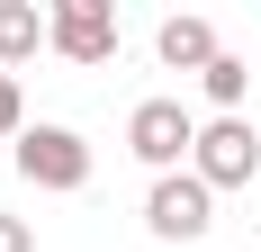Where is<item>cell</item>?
Returning a JSON list of instances; mask_svg holds the SVG:
<instances>
[{
	"mask_svg": "<svg viewBox=\"0 0 261 252\" xmlns=\"http://www.w3.org/2000/svg\"><path fill=\"white\" fill-rule=\"evenodd\" d=\"M45 45H54V9H36V0H0V72L36 63Z\"/></svg>",
	"mask_w": 261,
	"mask_h": 252,
	"instance_id": "cell-6",
	"label": "cell"
},
{
	"mask_svg": "<svg viewBox=\"0 0 261 252\" xmlns=\"http://www.w3.org/2000/svg\"><path fill=\"white\" fill-rule=\"evenodd\" d=\"M189 171L207 180V189H252V180H261V135H252L243 117H207V126H198Z\"/></svg>",
	"mask_w": 261,
	"mask_h": 252,
	"instance_id": "cell-4",
	"label": "cell"
},
{
	"mask_svg": "<svg viewBox=\"0 0 261 252\" xmlns=\"http://www.w3.org/2000/svg\"><path fill=\"white\" fill-rule=\"evenodd\" d=\"M126 153L144 162V171H189V153H198V117H189L180 99H135V117H126Z\"/></svg>",
	"mask_w": 261,
	"mask_h": 252,
	"instance_id": "cell-1",
	"label": "cell"
},
{
	"mask_svg": "<svg viewBox=\"0 0 261 252\" xmlns=\"http://www.w3.org/2000/svg\"><path fill=\"white\" fill-rule=\"evenodd\" d=\"M198 90H207V108H216V117H234V108L252 99V63H243V54H216L207 72H198Z\"/></svg>",
	"mask_w": 261,
	"mask_h": 252,
	"instance_id": "cell-8",
	"label": "cell"
},
{
	"mask_svg": "<svg viewBox=\"0 0 261 252\" xmlns=\"http://www.w3.org/2000/svg\"><path fill=\"white\" fill-rule=\"evenodd\" d=\"M18 180L72 198V189H90V144H81L72 126H27V135H18Z\"/></svg>",
	"mask_w": 261,
	"mask_h": 252,
	"instance_id": "cell-3",
	"label": "cell"
},
{
	"mask_svg": "<svg viewBox=\"0 0 261 252\" xmlns=\"http://www.w3.org/2000/svg\"><path fill=\"white\" fill-rule=\"evenodd\" d=\"M153 54L171 63V72H207L225 45H216V27H207V18H189V9H180V18H162V27H153Z\"/></svg>",
	"mask_w": 261,
	"mask_h": 252,
	"instance_id": "cell-7",
	"label": "cell"
},
{
	"mask_svg": "<svg viewBox=\"0 0 261 252\" xmlns=\"http://www.w3.org/2000/svg\"><path fill=\"white\" fill-rule=\"evenodd\" d=\"M54 54L81 63V72L108 63V54H117V9H108V0H54Z\"/></svg>",
	"mask_w": 261,
	"mask_h": 252,
	"instance_id": "cell-5",
	"label": "cell"
},
{
	"mask_svg": "<svg viewBox=\"0 0 261 252\" xmlns=\"http://www.w3.org/2000/svg\"><path fill=\"white\" fill-rule=\"evenodd\" d=\"M0 252H36V225L27 216H0Z\"/></svg>",
	"mask_w": 261,
	"mask_h": 252,
	"instance_id": "cell-10",
	"label": "cell"
},
{
	"mask_svg": "<svg viewBox=\"0 0 261 252\" xmlns=\"http://www.w3.org/2000/svg\"><path fill=\"white\" fill-rule=\"evenodd\" d=\"M207 225H216V189L198 171H162L153 189H144V234H153V243H198Z\"/></svg>",
	"mask_w": 261,
	"mask_h": 252,
	"instance_id": "cell-2",
	"label": "cell"
},
{
	"mask_svg": "<svg viewBox=\"0 0 261 252\" xmlns=\"http://www.w3.org/2000/svg\"><path fill=\"white\" fill-rule=\"evenodd\" d=\"M0 135H27V108H18V72H0Z\"/></svg>",
	"mask_w": 261,
	"mask_h": 252,
	"instance_id": "cell-9",
	"label": "cell"
}]
</instances>
